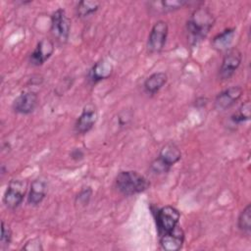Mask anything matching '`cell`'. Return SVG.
<instances>
[{"mask_svg":"<svg viewBox=\"0 0 251 251\" xmlns=\"http://www.w3.org/2000/svg\"><path fill=\"white\" fill-rule=\"evenodd\" d=\"M97 117L98 114L96 106L92 103L86 104L75 124V131L78 134H84L88 132L95 125Z\"/></svg>","mask_w":251,"mask_h":251,"instance_id":"9c48e42d","label":"cell"},{"mask_svg":"<svg viewBox=\"0 0 251 251\" xmlns=\"http://www.w3.org/2000/svg\"><path fill=\"white\" fill-rule=\"evenodd\" d=\"M23 249L29 250V251H39V250H42L43 247H42L41 241L38 238H32L25 243Z\"/></svg>","mask_w":251,"mask_h":251,"instance_id":"cb8c5ba5","label":"cell"},{"mask_svg":"<svg viewBox=\"0 0 251 251\" xmlns=\"http://www.w3.org/2000/svg\"><path fill=\"white\" fill-rule=\"evenodd\" d=\"M71 31V20L65 10L57 9L51 16V32L61 43H66Z\"/></svg>","mask_w":251,"mask_h":251,"instance_id":"277c9868","label":"cell"},{"mask_svg":"<svg viewBox=\"0 0 251 251\" xmlns=\"http://www.w3.org/2000/svg\"><path fill=\"white\" fill-rule=\"evenodd\" d=\"M168 30V24L165 21L159 20L154 24L147 41V48L151 53H158L163 50L166 44Z\"/></svg>","mask_w":251,"mask_h":251,"instance_id":"52a82bcc","label":"cell"},{"mask_svg":"<svg viewBox=\"0 0 251 251\" xmlns=\"http://www.w3.org/2000/svg\"><path fill=\"white\" fill-rule=\"evenodd\" d=\"M235 35V28H226L218 33L212 40V46L218 51L228 50Z\"/></svg>","mask_w":251,"mask_h":251,"instance_id":"e0dca14e","label":"cell"},{"mask_svg":"<svg viewBox=\"0 0 251 251\" xmlns=\"http://www.w3.org/2000/svg\"><path fill=\"white\" fill-rule=\"evenodd\" d=\"M238 228L246 235L250 234L251 231V205L248 204L239 214L237 220Z\"/></svg>","mask_w":251,"mask_h":251,"instance_id":"ffe728a7","label":"cell"},{"mask_svg":"<svg viewBox=\"0 0 251 251\" xmlns=\"http://www.w3.org/2000/svg\"><path fill=\"white\" fill-rule=\"evenodd\" d=\"M47 186V181L44 177H38L34 179L30 184L29 192L27 195V203L31 206L40 204L46 196Z\"/></svg>","mask_w":251,"mask_h":251,"instance_id":"5bb4252c","label":"cell"},{"mask_svg":"<svg viewBox=\"0 0 251 251\" xmlns=\"http://www.w3.org/2000/svg\"><path fill=\"white\" fill-rule=\"evenodd\" d=\"M212 13L204 7L197 8L189 17L185 25L187 41L191 46L198 45L209 33L214 25Z\"/></svg>","mask_w":251,"mask_h":251,"instance_id":"6da1fadb","label":"cell"},{"mask_svg":"<svg viewBox=\"0 0 251 251\" xmlns=\"http://www.w3.org/2000/svg\"><path fill=\"white\" fill-rule=\"evenodd\" d=\"M38 104V95L34 91L21 93L13 102V110L16 113L27 115L32 113Z\"/></svg>","mask_w":251,"mask_h":251,"instance_id":"8fae6325","label":"cell"},{"mask_svg":"<svg viewBox=\"0 0 251 251\" xmlns=\"http://www.w3.org/2000/svg\"><path fill=\"white\" fill-rule=\"evenodd\" d=\"M243 90L240 86H231L220 92L215 99V107L219 111H226L231 108L241 97Z\"/></svg>","mask_w":251,"mask_h":251,"instance_id":"30bf717a","label":"cell"},{"mask_svg":"<svg viewBox=\"0 0 251 251\" xmlns=\"http://www.w3.org/2000/svg\"><path fill=\"white\" fill-rule=\"evenodd\" d=\"M113 73V65L107 59H101L91 68L88 77L92 83L108 78Z\"/></svg>","mask_w":251,"mask_h":251,"instance_id":"9a60e30c","label":"cell"},{"mask_svg":"<svg viewBox=\"0 0 251 251\" xmlns=\"http://www.w3.org/2000/svg\"><path fill=\"white\" fill-rule=\"evenodd\" d=\"M71 156H72V158L75 159V160H80V159L83 158V152H82L79 148H75V149H74V150L72 151Z\"/></svg>","mask_w":251,"mask_h":251,"instance_id":"d4e9b609","label":"cell"},{"mask_svg":"<svg viewBox=\"0 0 251 251\" xmlns=\"http://www.w3.org/2000/svg\"><path fill=\"white\" fill-rule=\"evenodd\" d=\"M54 52V44L50 39L43 38L41 39L34 50L29 55V64L32 66H41L44 64L53 54Z\"/></svg>","mask_w":251,"mask_h":251,"instance_id":"7c38bea8","label":"cell"},{"mask_svg":"<svg viewBox=\"0 0 251 251\" xmlns=\"http://www.w3.org/2000/svg\"><path fill=\"white\" fill-rule=\"evenodd\" d=\"M250 119V103L245 102L240 106L238 111L231 116V121L234 124H241Z\"/></svg>","mask_w":251,"mask_h":251,"instance_id":"44dd1931","label":"cell"},{"mask_svg":"<svg viewBox=\"0 0 251 251\" xmlns=\"http://www.w3.org/2000/svg\"><path fill=\"white\" fill-rule=\"evenodd\" d=\"M116 187L125 196H131L145 191L150 183L148 179L135 171H123L116 176Z\"/></svg>","mask_w":251,"mask_h":251,"instance_id":"7a4b0ae2","label":"cell"},{"mask_svg":"<svg viewBox=\"0 0 251 251\" xmlns=\"http://www.w3.org/2000/svg\"><path fill=\"white\" fill-rule=\"evenodd\" d=\"M100 7V2L98 1H80L77 3L75 11L78 18H86L94 14Z\"/></svg>","mask_w":251,"mask_h":251,"instance_id":"d6986e66","label":"cell"},{"mask_svg":"<svg viewBox=\"0 0 251 251\" xmlns=\"http://www.w3.org/2000/svg\"><path fill=\"white\" fill-rule=\"evenodd\" d=\"M187 4V1L183 0H163V1H157V2H150L149 6L151 7L154 12L157 13H168L172 11L178 10L185 6Z\"/></svg>","mask_w":251,"mask_h":251,"instance_id":"ac0fdd59","label":"cell"},{"mask_svg":"<svg viewBox=\"0 0 251 251\" xmlns=\"http://www.w3.org/2000/svg\"><path fill=\"white\" fill-rule=\"evenodd\" d=\"M181 158V152L179 148L174 143H168L160 151L158 158H156L150 169L154 174H165L169 172L172 166L178 162Z\"/></svg>","mask_w":251,"mask_h":251,"instance_id":"3957f363","label":"cell"},{"mask_svg":"<svg viewBox=\"0 0 251 251\" xmlns=\"http://www.w3.org/2000/svg\"><path fill=\"white\" fill-rule=\"evenodd\" d=\"M168 75L163 72L154 73L151 75H149L143 84L144 90L148 94H155L157 93L167 82Z\"/></svg>","mask_w":251,"mask_h":251,"instance_id":"2e32d148","label":"cell"},{"mask_svg":"<svg viewBox=\"0 0 251 251\" xmlns=\"http://www.w3.org/2000/svg\"><path fill=\"white\" fill-rule=\"evenodd\" d=\"M242 60L241 52L237 48H229L226 55L223 58L220 70H219V77L222 80H226L230 78L238 67L240 66Z\"/></svg>","mask_w":251,"mask_h":251,"instance_id":"ba28073f","label":"cell"},{"mask_svg":"<svg viewBox=\"0 0 251 251\" xmlns=\"http://www.w3.org/2000/svg\"><path fill=\"white\" fill-rule=\"evenodd\" d=\"M184 240V234L177 225L171 232L160 235V245L167 251H177L181 248Z\"/></svg>","mask_w":251,"mask_h":251,"instance_id":"4fadbf2b","label":"cell"},{"mask_svg":"<svg viewBox=\"0 0 251 251\" xmlns=\"http://www.w3.org/2000/svg\"><path fill=\"white\" fill-rule=\"evenodd\" d=\"M180 213L172 206H165L157 212V227L159 235L171 232L177 225Z\"/></svg>","mask_w":251,"mask_h":251,"instance_id":"8992f818","label":"cell"},{"mask_svg":"<svg viewBox=\"0 0 251 251\" xmlns=\"http://www.w3.org/2000/svg\"><path fill=\"white\" fill-rule=\"evenodd\" d=\"M91 194H92V190L90 189V187L83 188V189L77 194L76 199H75V203H78L79 205H82V206L87 205L88 202H89V200H90Z\"/></svg>","mask_w":251,"mask_h":251,"instance_id":"603a6c76","label":"cell"},{"mask_svg":"<svg viewBox=\"0 0 251 251\" xmlns=\"http://www.w3.org/2000/svg\"><path fill=\"white\" fill-rule=\"evenodd\" d=\"M26 192V181L23 179H12L8 186L7 189L4 193L3 197V202L5 206L10 209L14 210L18 208L25 195Z\"/></svg>","mask_w":251,"mask_h":251,"instance_id":"5b68a950","label":"cell"},{"mask_svg":"<svg viewBox=\"0 0 251 251\" xmlns=\"http://www.w3.org/2000/svg\"><path fill=\"white\" fill-rule=\"evenodd\" d=\"M12 241V230L4 222L1 223V237L0 242L2 248H6L10 245Z\"/></svg>","mask_w":251,"mask_h":251,"instance_id":"7402d4cb","label":"cell"}]
</instances>
